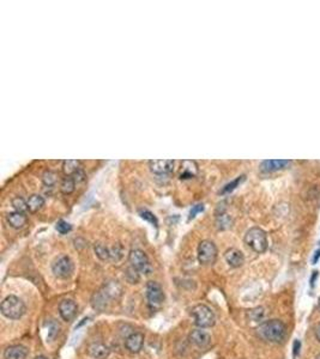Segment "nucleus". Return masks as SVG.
<instances>
[{
    "label": "nucleus",
    "instance_id": "18",
    "mask_svg": "<svg viewBox=\"0 0 320 359\" xmlns=\"http://www.w3.org/2000/svg\"><path fill=\"white\" fill-rule=\"evenodd\" d=\"M109 353L108 347L102 343H92L88 346V355L95 359H106Z\"/></svg>",
    "mask_w": 320,
    "mask_h": 359
},
{
    "label": "nucleus",
    "instance_id": "21",
    "mask_svg": "<svg viewBox=\"0 0 320 359\" xmlns=\"http://www.w3.org/2000/svg\"><path fill=\"white\" fill-rule=\"evenodd\" d=\"M233 225V218L229 216L228 213H226L225 208L223 210L216 212V228L219 230H228V229L231 228Z\"/></svg>",
    "mask_w": 320,
    "mask_h": 359
},
{
    "label": "nucleus",
    "instance_id": "7",
    "mask_svg": "<svg viewBox=\"0 0 320 359\" xmlns=\"http://www.w3.org/2000/svg\"><path fill=\"white\" fill-rule=\"evenodd\" d=\"M52 271L59 279H69L73 273V262L67 255H60L53 262Z\"/></svg>",
    "mask_w": 320,
    "mask_h": 359
},
{
    "label": "nucleus",
    "instance_id": "42",
    "mask_svg": "<svg viewBox=\"0 0 320 359\" xmlns=\"http://www.w3.org/2000/svg\"><path fill=\"white\" fill-rule=\"evenodd\" d=\"M318 305H319V309H320V297H319V301H318Z\"/></svg>",
    "mask_w": 320,
    "mask_h": 359
},
{
    "label": "nucleus",
    "instance_id": "38",
    "mask_svg": "<svg viewBox=\"0 0 320 359\" xmlns=\"http://www.w3.org/2000/svg\"><path fill=\"white\" fill-rule=\"evenodd\" d=\"M318 276H319V272H318V271H314V272H313V274H312V277H311V280H310V282H311V286H314V282H316V280H317V278H318Z\"/></svg>",
    "mask_w": 320,
    "mask_h": 359
},
{
    "label": "nucleus",
    "instance_id": "3",
    "mask_svg": "<svg viewBox=\"0 0 320 359\" xmlns=\"http://www.w3.org/2000/svg\"><path fill=\"white\" fill-rule=\"evenodd\" d=\"M246 245L251 248L254 253L262 254L268 249V236L264 230L260 228H252L245 235Z\"/></svg>",
    "mask_w": 320,
    "mask_h": 359
},
{
    "label": "nucleus",
    "instance_id": "1",
    "mask_svg": "<svg viewBox=\"0 0 320 359\" xmlns=\"http://www.w3.org/2000/svg\"><path fill=\"white\" fill-rule=\"evenodd\" d=\"M258 335L263 339V340L269 341V343L279 344L287 336V326L281 320H269L263 322L257 329Z\"/></svg>",
    "mask_w": 320,
    "mask_h": 359
},
{
    "label": "nucleus",
    "instance_id": "9",
    "mask_svg": "<svg viewBox=\"0 0 320 359\" xmlns=\"http://www.w3.org/2000/svg\"><path fill=\"white\" fill-rule=\"evenodd\" d=\"M175 162L173 160H149V168L152 174L157 176H164L169 175L174 170Z\"/></svg>",
    "mask_w": 320,
    "mask_h": 359
},
{
    "label": "nucleus",
    "instance_id": "24",
    "mask_svg": "<svg viewBox=\"0 0 320 359\" xmlns=\"http://www.w3.org/2000/svg\"><path fill=\"white\" fill-rule=\"evenodd\" d=\"M76 189V181L72 176H66L64 177L63 181L60 183V191L61 193L65 194V196H69V194H72Z\"/></svg>",
    "mask_w": 320,
    "mask_h": 359
},
{
    "label": "nucleus",
    "instance_id": "36",
    "mask_svg": "<svg viewBox=\"0 0 320 359\" xmlns=\"http://www.w3.org/2000/svg\"><path fill=\"white\" fill-rule=\"evenodd\" d=\"M73 179H75L76 183H79V182H83L84 180H86V174H84V171L82 170V169H79V170L76 172L75 175H73Z\"/></svg>",
    "mask_w": 320,
    "mask_h": 359
},
{
    "label": "nucleus",
    "instance_id": "33",
    "mask_svg": "<svg viewBox=\"0 0 320 359\" xmlns=\"http://www.w3.org/2000/svg\"><path fill=\"white\" fill-rule=\"evenodd\" d=\"M125 276H126L127 281L131 282V284H137V282L139 281V273H138L135 268L131 267V266H130V267L126 270Z\"/></svg>",
    "mask_w": 320,
    "mask_h": 359
},
{
    "label": "nucleus",
    "instance_id": "35",
    "mask_svg": "<svg viewBox=\"0 0 320 359\" xmlns=\"http://www.w3.org/2000/svg\"><path fill=\"white\" fill-rule=\"evenodd\" d=\"M203 211H204V205H203V203H197V205L192 206L191 211H189V214H188V220L194 219L195 217H197V214L202 213Z\"/></svg>",
    "mask_w": 320,
    "mask_h": 359
},
{
    "label": "nucleus",
    "instance_id": "20",
    "mask_svg": "<svg viewBox=\"0 0 320 359\" xmlns=\"http://www.w3.org/2000/svg\"><path fill=\"white\" fill-rule=\"evenodd\" d=\"M110 299L103 293V291L100 290L97 292H95L91 297V305L95 310H98V312H103V310L107 309L108 307Z\"/></svg>",
    "mask_w": 320,
    "mask_h": 359
},
{
    "label": "nucleus",
    "instance_id": "22",
    "mask_svg": "<svg viewBox=\"0 0 320 359\" xmlns=\"http://www.w3.org/2000/svg\"><path fill=\"white\" fill-rule=\"evenodd\" d=\"M27 202H28V208H29V212L35 213V212L41 210L42 206L45 205V199H44V197L39 196V194H33V196H30L29 199L27 200Z\"/></svg>",
    "mask_w": 320,
    "mask_h": 359
},
{
    "label": "nucleus",
    "instance_id": "30",
    "mask_svg": "<svg viewBox=\"0 0 320 359\" xmlns=\"http://www.w3.org/2000/svg\"><path fill=\"white\" fill-rule=\"evenodd\" d=\"M139 216L141 219L146 220V222H149L150 224H152L154 227H158V220L156 218V216H155L152 212H150L149 210H144V208H141V210H139Z\"/></svg>",
    "mask_w": 320,
    "mask_h": 359
},
{
    "label": "nucleus",
    "instance_id": "19",
    "mask_svg": "<svg viewBox=\"0 0 320 359\" xmlns=\"http://www.w3.org/2000/svg\"><path fill=\"white\" fill-rule=\"evenodd\" d=\"M6 220L11 228L22 229L25 224H27L28 218H27V216H25V213L15 211V212H10V213L7 214Z\"/></svg>",
    "mask_w": 320,
    "mask_h": 359
},
{
    "label": "nucleus",
    "instance_id": "10",
    "mask_svg": "<svg viewBox=\"0 0 320 359\" xmlns=\"http://www.w3.org/2000/svg\"><path fill=\"white\" fill-rule=\"evenodd\" d=\"M59 315L64 321L70 322L76 318L78 312V307L73 299H63L59 303Z\"/></svg>",
    "mask_w": 320,
    "mask_h": 359
},
{
    "label": "nucleus",
    "instance_id": "5",
    "mask_svg": "<svg viewBox=\"0 0 320 359\" xmlns=\"http://www.w3.org/2000/svg\"><path fill=\"white\" fill-rule=\"evenodd\" d=\"M129 262L131 267L135 268L139 274L149 276L152 272L151 262L145 253L140 249H132L129 254Z\"/></svg>",
    "mask_w": 320,
    "mask_h": 359
},
{
    "label": "nucleus",
    "instance_id": "40",
    "mask_svg": "<svg viewBox=\"0 0 320 359\" xmlns=\"http://www.w3.org/2000/svg\"><path fill=\"white\" fill-rule=\"evenodd\" d=\"M316 338L318 339V341L320 343V323L316 327Z\"/></svg>",
    "mask_w": 320,
    "mask_h": 359
},
{
    "label": "nucleus",
    "instance_id": "2",
    "mask_svg": "<svg viewBox=\"0 0 320 359\" xmlns=\"http://www.w3.org/2000/svg\"><path fill=\"white\" fill-rule=\"evenodd\" d=\"M0 310L5 318L10 320H19L27 312L24 302L16 296H7L0 305Z\"/></svg>",
    "mask_w": 320,
    "mask_h": 359
},
{
    "label": "nucleus",
    "instance_id": "34",
    "mask_svg": "<svg viewBox=\"0 0 320 359\" xmlns=\"http://www.w3.org/2000/svg\"><path fill=\"white\" fill-rule=\"evenodd\" d=\"M55 229L58 230V233H60L61 235H66V234H69L71 230H72V225H71L70 223H67L66 220L61 219L56 223Z\"/></svg>",
    "mask_w": 320,
    "mask_h": 359
},
{
    "label": "nucleus",
    "instance_id": "31",
    "mask_svg": "<svg viewBox=\"0 0 320 359\" xmlns=\"http://www.w3.org/2000/svg\"><path fill=\"white\" fill-rule=\"evenodd\" d=\"M124 255V249L120 244H115L110 247V261H120Z\"/></svg>",
    "mask_w": 320,
    "mask_h": 359
},
{
    "label": "nucleus",
    "instance_id": "26",
    "mask_svg": "<svg viewBox=\"0 0 320 359\" xmlns=\"http://www.w3.org/2000/svg\"><path fill=\"white\" fill-rule=\"evenodd\" d=\"M56 182H58V175H56V172L47 170L42 174V183L46 187H53V186L56 185Z\"/></svg>",
    "mask_w": 320,
    "mask_h": 359
},
{
    "label": "nucleus",
    "instance_id": "23",
    "mask_svg": "<svg viewBox=\"0 0 320 359\" xmlns=\"http://www.w3.org/2000/svg\"><path fill=\"white\" fill-rule=\"evenodd\" d=\"M79 169H81V162L77 160H67L63 162V171L66 176H73Z\"/></svg>",
    "mask_w": 320,
    "mask_h": 359
},
{
    "label": "nucleus",
    "instance_id": "15",
    "mask_svg": "<svg viewBox=\"0 0 320 359\" xmlns=\"http://www.w3.org/2000/svg\"><path fill=\"white\" fill-rule=\"evenodd\" d=\"M101 290L103 291L104 295L108 297L110 301L112 299H118L119 297L123 295V286L117 280H109L104 282Z\"/></svg>",
    "mask_w": 320,
    "mask_h": 359
},
{
    "label": "nucleus",
    "instance_id": "25",
    "mask_svg": "<svg viewBox=\"0 0 320 359\" xmlns=\"http://www.w3.org/2000/svg\"><path fill=\"white\" fill-rule=\"evenodd\" d=\"M95 253L97 255V258L102 260V261H109L110 260V248L106 247L102 243H97L95 244Z\"/></svg>",
    "mask_w": 320,
    "mask_h": 359
},
{
    "label": "nucleus",
    "instance_id": "41",
    "mask_svg": "<svg viewBox=\"0 0 320 359\" xmlns=\"http://www.w3.org/2000/svg\"><path fill=\"white\" fill-rule=\"evenodd\" d=\"M35 359H48V358L45 357V356H38V357H36Z\"/></svg>",
    "mask_w": 320,
    "mask_h": 359
},
{
    "label": "nucleus",
    "instance_id": "4",
    "mask_svg": "<svg viewBox=\"0 0 320 359\" xmlns=\"http://www.w3.org/2000/svg\"><path fill=\"white\" fill-rule=\"evenodd\" d=\"M194 324L199 328H210L216 323V316L210 308L205 304H197L192 309Z\"/></svg>",
    "mask_w": 320,
    "mask_h": 359
},
{
    "label": "nucleus",
    "instance_id": "8",
    "mask_svg": "<svg viewBox=\"0 0 320 359\" xmlns=\"http://www.w3.org/2000/svg\"><path fill=\"white\" fill-rule=\"evenodd\" d=\"M146 298H148L150 305L160 307L166 298L162 286L156 281H148V284H146Z\"/></svg>",
    "mask_w": 320,
    "mask_h": 359
},
{
    "label": "nucleus",
    "instance_id": "6",
    "mask_svg": "<svg viewBox=\"0 0 320 359\" xmlns=\"http://www.w3.org/2000/svg\"><path fill=\"white\" fill-rule=\"evenodd\" d=\"M217 254H219V250H217L216 244L212 241L204 239L198 245V261H199L200 265H214L216 262Z\"/></svg>",
    "mask_w": 320,
    "mask_h": 359
},
{
    "label": "nucleus",
    "instance_id": "43",
    "mask_svg": "<svg viewBox=\"0 0 320 359\" xmlns=\"http://www.w3.org/2000/svg\"><path fill=\"white\" fill-rule=\"evenodd\" d=\"M316 359H320V355H318V356H317V357H316Z\"/></svg>",
    "mask_w": 320,
    "mask_h": 359
},
{
    "label": "nucleus",
    "instance_id": "27",
    "mask_svg": "<svg viewBox=\"0 0 320 359\" xmlns=\"http://www.w3.org/2000/svg\"><path fill=\"white\" fill-rule=\"evenodd\" d=\"M245 175H241V176L236 177V179L231 181V182L227 183V185L225 186V187L222 188V191H221V194H229L231 193V192L234 191V189H236L237 187H239L240 185H241V182H243L245 181Z\"/></svg>",
    "mask_w": 320,
    "mask_h": 359
},
{
    "label": "nucleus",
    "instance_id": "32",
    "mask_svg": "<svg viewBox=\"0 0 320 359\" xmlns=\"http://www.w3.org/2000/svg\"><path fill=\"white\" fill-rule=\"evenodd\" d=\"M59 330H60V326H59L58 322L50 320L49 326H48V339L49 340H54L55 336L59 334Z\"/></svg>",
    "mask_w": 320,
    "mask_h": 359
},
{
    "label": "nucleus",
    "instance_id": "29",
    "mask_svg": "<svg viewBox=\"0 0 320 359\" xmlns=\"http://www.w3.org/2000/svg\"><path fill=\"white\" fill-rule=\"evenodd\" d=\"M12 206L16 211L22 212V213H25L27 211H29L28 208V202L25 201L23 198L21 197H16L12 199Z\"/></svg>",
    "mask_w": 320,
    "mask_h": 359
},
{
    "label": "nucleus",
    "instance_id": "17",
    "mask_svg": "<svg viewBox=\"0 0 320 359\" xmlns=\"http://www.w3.org/2000/svg\"><path fill=\"white\" fill-rule=\"evenodd\" d=\"M29 351L23 345H12L4 351V359H25Z\"/></svg>",
    "mask_w": 320,
    "mask_h": 359
},
{
    "label": "nucleus",
    "instance_id": "39",
    "mask_svg": "<svg viewBox=\"0 0 320 359\" xmlns=\"http://www.w3.org/2000/svg\"><path fill=\"white\" fill-rule=\"evenodd\" d=\"M319 259H320V249L316 250V253H314L313 259H312V264H313V265H316L317 262L319 261Z\"/></svg>",
    "mask_w": 320,
    "mask_h": 359
},
{
    "label": "nucleus",
    "instance_id": "37",
    "mask_svg": "<svg viewBox=\"0 0 320 359\" xmlns=\"http://www.w3.org/2000/svg\"><path fill=\"white\" fill-rule=\"evenodd\" d=\"M300 350H301V341L299 340H295L294 341V346H293V355L294 357H297L300 353Z\"/></svg>",
    "mask_w": 320,
    "mask_h": 359
},
{
    "label": "nucleus",
    "instance_id": "13",
    "mask_svg": "<svg viewBox=\"0 0 320 359\" xmlns=\"http://www.w3.org/2000/svg\"><path fill=\"white\" fill-rule=\"evenodd\" d=\"M290 164V160H263L260 163V171L264 174H270V172L278 171L281 169H284L285 166Z\"/></svg>",
    "mask_w": 320,
    "mask_h": 359
},
{
    "label": "nucleus",
    "instance_id": "11",
    "mask_svg": "<svg viewBox=\"0 0 320 359\" xmlns=\"http://www.w3.org/2000/svg\"><path fill=\"white\" fill-rule=\"evenodd\" d=\"M189 341L192 344H194L195 346L199 347V349H206L209 345L211 344V336L208 332L203 330L202 328L200 329H194L189 333L188 335Z\"/></svg>",
    "mask_w": 320,
    "mask_h": 359
},
{
    "label": "nucleus",
    "instance_id": "28",
    "mask_svg": "<svg viewBox=\"0 0 320 359\" xmlns=\"http://www.w3.org/2000/svg\"><path fill=\"white\" fill-rule=\"evenodd\" d=\"M264 315H265L264 308L262 307H257L254 308V309H251L247 314L248 319L253 322H262L263 319H264Z\"/></svg>",
    "mask_w": 320,
    "mask_h": 359
},
{
    "label": "nucleus",
    "instance_id": "16",
    "mask_svg": "<svg viewBox=\"0 0 320 359\" xmlns=\"http://www.w3.org/2000/svg\"><path fill=\"white\" fill-rule=\"evenodd\" d=\"M198 174V165L194 160H183L181 163L180 170V180H191L197 176Z\"/></svg>",
    "mask_w": 320,
    "mask_h": 359
},
{
    "label": "nucleus",
    "instance_id": "14",
    "mask_svg": "<svg viewBox=\"0 0 320 359\" xmlns=\"http://www.w3.org/2000/svg\"><path fill=\"white\" fill-rule=\"evenodd\" d=\"M225 259L230 267L239 268L241 267L245 262V256H243L242 251H240L236 248H230L225 253Z\"/></svg>",
    "mask_w": 320,
    "mask_h": 359
},
{
    "label": "nucleus",
    "instance_id": "12",
    "mask_svg": "<svg viewBox=\"0 0 320 359\" xmlns=\"http://www.w3.org/2000/svg\"><path fill=\"white\" fill-rule=\"evenodd\" d=\"M144 346V335L141 333H131L125 339V347L131 353H138Z\"/></svg>",
    "mask_w": 320,
    "mask_h": 359
}]
</instances>
